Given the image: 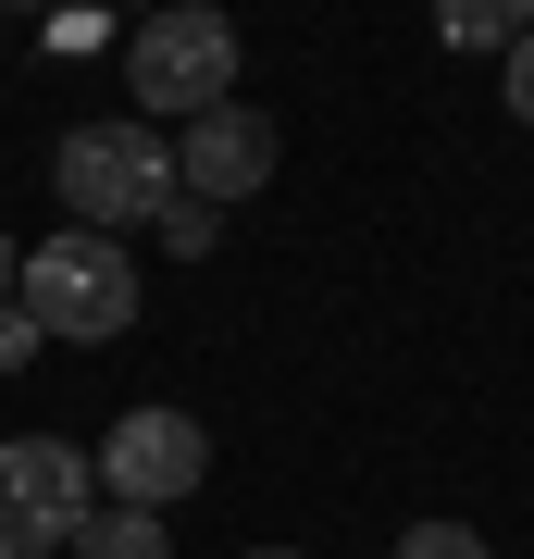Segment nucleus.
Instances as JSON below:
<instances>
[{
  "instance_id": "f257e3e1",
  "label": "nucleus",
  "mask_w": 534,
  "mask_h": 559,
  "mask_svg": "<svg viewBox=\"0 0 534 559\" xmlns=\"http://www.w3.org/2000/svg\"><path fill=\"white\" fill-rule=\"evenodd\" d=\"M50 200L87 224V237H124V224H162V200H187L175 187V138L138 112H99L75 138L50 150Z\"/></svg>"
},
{
  "instance_id": "f03ea898",
  "label": "nucleus",
  "mask_w": 534,
  "mask_h": 559,
  "mask_svg": "<svg viewBox=\"0 0 534 559\" xmlns=\"http://www.w3.org/2000/svg\"><path fill=\"white\" fill-rule=\"evenodd\" d=\"M13 311L38 323V336H62V348H112L124 323H138V249H124V237H87V224H62V237L25 249Z\"/></svg>"
},
{
  "instance_id": "7ed1b4c3",
  "label": "nucleus",
  "mask_w": 534,
  "mask_h": 559,
  "mask_svg": "<svg viewBox=\"0 0 534 559\" xmlns=\"http://www.w3.org/2000/svg\"><path fill=\"white\" fill-rule=\"evenodd\" d=\"M124 87H138V124H199L212 100H237V25L175 0L124 38Z\"/></svg>"
},
{
  "instance_id": "20e7f679",
  "label": "nucleus",
  "mask_w": 534,
  "mask_h": 559,
  "mask_svg": "<svg viewBox=\"0 0 534 559\" xmlns=\"http://www.w3.org/2000/svg\"><path fill=\"white\" fill-rule=\"evenodd\" d=\"M99 510V473L87 448L62 436H0V559H62Z\"/></svg>"
},
{
  "instance_id": "39448f33",
  "label": "nucleus",
  "mask_w": 534,
  "mask_h": 559,
  "mask_svg": "<svg viewBox=\"0 0 534 559\" xmlns=\"http://www.w3.org/2000/svg\"><path fill=\"white\" fill-rule=\"evenodd\" d=\"M87 473H99V498H112V510H175L187 485L212 473V436H199L187 411L138 399V411H112V436L87 448Z\"/></svg>"
},
{
  "instance_id": "423d86ee",
  "label": "nucleus",
  "mask_w": 534,
  "mask_h": 559,
  "mask_svg": "<svg viewBox=\"0 0 534 559\" xmlns=\"http://www.w3.org/2000/svg\"><path fill=\"white\" fill-rule=\"evenodd\" d=\"M175 187L187 200H212V212H237V200H261L274 187V112H249V100H212L175 138Z\"/></svg>"
},
{
  "instance_id": "0eeeda50",
  "label": "nucleus",
  "mask_w": 534,
  "mask_h": 559,
  "mask_svg": "<svg viewBox=\"0 0 534 559\" xmlns=\"http://www.w3.org/2000/svg\"><path fill=\"white\" fill-rule=\"evenodd\" d=\"M62 559H175V522H162V510H112V498H99V510H87V535L62 547Z\"/></svg>"
},
{
  "instance_id": "6e6552de",
  "label": "nucleus",
  "mask_w": 534,
  "mask_h": 559,
  "mask_svg": "<svg viewBox=\"0 0 534 559\" xmlns=\"http://www.w3.org/2000/svg\"><path fill=\"white\" fill-rule=\"evenodd\" d=\"M522 25H534L522 0H448V13H436V38H448V50H497V62H510Z\"/></svg>"
},
{
  "instance_id": "1a4fd4ad",
  "label": "nucleus",
  "mask_w": 534,
  "mask_h": 559,
  "mask_svg": "<svg viewBox=\"0 0 534 559\" xmlns=\"http://www.w3.org/2000/svg\"><path fill=\"white\" fill-rule=\"evenodd\" d=\"M150 237L175 249V261H199V249L224 237V212H212V200H162V224H150Z\"/></svg>"
},
{
  "instance_id": "9d476101",
  "label": "nucleus",
  "mask_w": 534,
  "mask_h": 559,
  "mask_svg": "<svg viewBox=\"0 0 534 559\" xmlns=\"http://www.w3.org/2000/svg\"><path fill=\"white\" fill-rule=\"evenodd\" d=\"M397 559H497L473 522H411V535H397Z\"/></svg>"
},
{
  "instance_id": "9b49d317",
  "label": "nucleus",
  "mask_w": 534,
  "mask_h": 559,
  "mask_svg": "<svg viewBox=\"0 0 534 559\" xmlns=\"http://www.w3.org/2000/svg\"><path fill=\"white\" fill-rule=\"evenodd\" d=\"M497 100H510V112L534 124V25H522V38H510V75H497Z\"/></svg>"
},
{
  "instance_id": "f8f14e48",
  "label": "nucleus",
  "mask_w": 534,
  "mask_h": 559,
  "mask_svg": "<svg viewBox=\"0 0 534 559\" xmlns=\"http://www.w3.org/2000/svg\"><path fill=\"white\" fill-rule=\"evenodd\" d=\"M25 348H38V323H25V311H0V373H13Z\"/></svg>"
},
{
  "instance_id": "ddd939ff",
  "label": "nucleus",
  "mask_w": 534,
  "mask_h": 559,
  "mask_svg": "<svg viewBox=\"0 0 534 559\" xmlns=\"http://www.w3.org/2000/svg\"><path fill=\"white\" fill-rule=\"evenodd\" d=\"M13 274H25V249H13V237H0V311H13Z\"/></svg>"
},
{
  "instance_id": "4468645a",
  "label": "nucleus",
  "mask_w": 534,
  "mask_h": 559,
  "mask_svg": "<svg viewBox=\"0 0 534 559\" xmlns=\"http://www.w3.org/2000/svg\"><path fill=\"white\" fill-rule=\"evenodd\" d=\"M237 559H298V547H237Z\"/></svg>"
}]
</instances>
